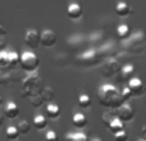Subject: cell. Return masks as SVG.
Masks as SVG:
<instances>
[{
    "mask_svg": "<svg viewBox=\"0 0 146 141\" xmlns=\"http://www.w3.org/2000/svg\"><path fill=\"white\" fill-rule=\"evenodd\" d=\"M98 100L103 106L108 108H118L121 104H123L121 91L113 85H101L98 88Z\"/></svg>",
    "mask_w": 146,
    "mask_h": 141,
    "instance_id": "1",
    "label": "cell"
},
{
    "mask_svg": "<svg viewBox=\"0 0 146 141\" xmlns=\"http://www.w3.org/2000/svg\"><path fill=\"white\" fill-rule=\"evenodd\" d=\"M19 63L23 70H26V72H33V70L37 69L38 64H40V59L32 51H25L19 57Z\"/></svg>",
    "mask_w": 146,
    "mask_h": 141,
    "instance_id": "2",
    "label": "cell"
},
{
    "mask_svg": "<svg viewBox=\"0 0 146 141\" xmlns=\"http://www.w3.org/2000/svg\"><path fill=\"white\" fill-rule=\"evenodd\" d=\"M135 117V109L129 104H121L117 110V118L122 122H129Z\"/></svg>",
    "mask_w": 146,
    "mask_h": 141,
    "instance_id": "3",
    "label": "cell"
},
{
    "mask_svg": "<svg viewBox=\"0 0 146 141\" xmlns=\"http://www.w3.org/2000/svg\"><path fill=\"white\" fill-rule=\"evenodd\" d=\"M25 43L28 48L31 49H37L40 46V32L37 30H27L25 35Z\"/></svg>",
    "mask_w": 146,
    "mask_h": 141,
    "instance_id": "4",
    "label": "cell"
},
{
    "mask_svg": "<svg viewBox=\"0 0 146 141\" xmlns=\"http://www.w3.org/2000/svg\"><path fill=\"white\" fill-rule=\"evenodd\" d=\"M56 43V35L53 30H44L40 33V45L45 48H51Z\"/></svg>",
    "mask_w": 146,
    "mask_h": 141,
    "instance_id": "5",
    "label": "cell"
},
{
    "mask_svg": "<svg viewBox=\"0 0 146 141\" xmlns=\"http://www.w3.org/2000/svg\"><path fill=\"white\" fill-rule=\"evenodd\" d=\"M128 88L133 96H140L144 92V82L139 77H132L128 80Z\"/></svg>",
    "mask_w": 146,
    "mask_h": 141,
    "instance_id": "6",
    "label": "cell"
},
{
    "mask_svg": "<svg viewBox=\"0 0 146 141\" xmlns=\"http://www.w3.org/2000/svg\"><path fill=\"white\" fill-rule=\"evenodd\" d=\"M4 114H5V117L9 119L17 118L18 114H19V106H18L14 101H9L4 108Z\"/></svg>",
    "mask_w": 146,
    "mask_h": 141,
    "instance_id": "7",
    "label": "cell"
},
{
    "mask_svg": "<svg viewBox=\"0 0 146 141\" xmlns=\"http://www.w3.org/2000/svg\"><path fill=\"white\" fill-rule=\"evenodd\" d=\"M67 15L71 19H78L82 15V7L78 3H71L67 8Z\"/></svg>",
    "mask_w": 146,
    "mask_h": 141,
    "instance_id": "8",
    "label": "cell"
},
{
    "mask_svg": "<svg viewBox=\"0 0 146 141\" xmlns=\"http://www.w3.org/2000/svg\"><path fill=\"white\" fill-rule=\"evenodd\" d=\"M72 123H73V126L77 127V128H83V127L87 124V118L85 117V114H83V113L77 112V113L73 114Z\"/></svg>",
    "mask_w": 146,
    "mask_h": 141,
    "instance_id": "9",
    "label": "cell"
},
{
    "mask_svg": "<svg viewBox=\"0 0 146 141\" xmlns=\"http://www.w3.org/2000/svg\"><path fill=\"white\" fill-rule=\"evenodd\" d=\"M46 114H48L49 118H58L60 116V106L58 104H54V103H49L46 105Z\"/></svg>",
    "mask_w": 146,
    "mask_h": 141,
    "instance_id": "10",
    "label": "cell"
},
{
    "mask_svg": "<svg viewBox=\"0 0 146 141\" xmlns=\"http://www.w3.org/2000/svg\"><path fill=\"white\" fill-rule=\"evenodd\" d=\"M135 73V67L132 64H126L121 69V81H128Z\"/></svg>",
    "mask_w": 146,
    "mask_h": 141,
    "instance_id": "11",
    "label": "cell"
},
{
    "mask_svg": "<svg viewBox=\"0 0 146 141\" xmlns=\"http://www.w3.org/2000/svg\"><path fill=\"white\" fill-rule=\"evenodd\" d=\"M129 12H131V8L124 1H119L118 4L115 5V13L119 17H126V15L129 14Z\"/></svg>",
    "mask_w": 146,
    "mask_h": 141,
    "instance_id": "12",
    "label": "cell"
},
{
    "mask_svg": "<svg viewBox=\"0 0 146 141\" xmlns=\"http://www.w3.org/2000/svg\"><path fill=\"white\" fill-rule=\"evenodd\" d=\"M108 128L110 130L113 134H115V132L124 130V124H123V122H122L121 119H118L117 117H114V118L110 121V123L108 124Z\"/></svg>",
    "mask_w": 146,
    "mask_h": 141,
    "instance_id": "13",
    "label": "cell"
},
{
    "mask_svg": "<svg viewBox=\"0 0 146 141\" xmlns=\"http://www.w3.org/2000/svg\"><path fill=\"white\" fill-rule=\"evenodd\" d=\"M131 35V30L127 25H119L117 27V36H118L121 40H126V39L129 37Z\"/></svg>",
    "mask_w": 146,
    "mask_h": 141,
    "instance_id": "14",
    "label": "cell"
},
{
    "mask_svg": "<svg viewBox=\"0 0 146 141\" xmlns=\"http://www.w3.org/2000/svg\"><path fill=\"white\" fill-rule=\"evenodd\" d=\"M33 126L37 130H44L48 126V121H46V118L42 114H37V116H35V118H33Z\"/></svg>",
    "mask_w": 146,
    "mask_h": 141,
    "instance_id": "15",
    "label": "cell"
},
{
    "mask_svg": "<svg viewBox=\"0 0 146 141\" xmlns=\"http://www.w3.org/2000/svg\"><path fill=\"white\" fill-rule=\"evenodd\" d=\"M66 141H88L87 136L82 132H76V134H67L64 137Z\"/></svg>",
    "mask_w": 146,
    "mask_h": 141,
    "instance_id": "16",
    "label": "cell"
},
{
    "mask_svg": "<svg viewBox=\"0 0 146 141\" xmlns=\"http://www.w3.org/2000/svg\"><path fill=\"white\" fill-rule=\"evenodd\" d=\"M19 131H18V128L15 126H9L7 128V131H5V136H7L8 140L13 141V140H17L18 137H19Z\"/></svg>",
    "mask_w": 146,
    "mask_h": 141,
    "instance_id": "17",
    "label": "cell"
},
{
    "mask_svg": "<svg viewBox=\"0 0 146 141\" xmlns=\"http://www.w3.org/2000/svg\"><path fill=\"white\" fill-rule=\"evenodd\" d=\"M8 63H9V68H14L19 63V55L15 51H8Z\"/></svg>",
    "mask_w": 146,
    "mask_h": 141,
    "instance_id": "18",
    "label": "cell"
},
{
    "mask_svg": "<svg viewBox=\"0 0 146 141\" xmlns=\"http://www.w3.org/2000/svg\"><path fill=\"white\" fill-rule=\"evenodd\" d=\"M78 105L81 108H88L91 105V98L87 95V94H81L78 96Z\"/></svg>",
    "mask_w": 146,
    "mask_h": 141,
    "instance_id": "19",
    "label": "cell"
},
{
    "mask_svg": "<svg viewBox=\"0 0 146 141\" xmlns=\"http://www.w3.org/2000/svg\"><path fill=\"white\" fill-rule=\"evenodd\" d=\"M41 98H42V100H44V101H46V103H50V101L53 100V98H54V91H53V88H50V87H45V88L42 90Z\"/></svg>",
    "mask_w": 146,
    "mask_h": 141,
    "instance_id": "20",
    "label": "cell"
},
{
    "mask_svg": "<svg viewBox=\"0 0 146 141\" xmlns=\"http://www.w3.org/2000/svg\"><path fill=\"white\" fill-rule=\"evenodd\" d=\"M17 128H18V131H19L21 135H26V134H28V132H30L31 124L28 123L27 121H21L19 123H18Z\"/></svg>",
    "mask_w": 146,
    "mask_h": 141,
    "instance_id": "21",
    "label": "cell"
},
{
    "mask_svg": "<svg viewBox=\"0 0 146 141\" xmlns=\"http://www.w3.org/2000/svg\"><path fill=\"white\" fill-rule=\"evenodd\" d=\"M30 103L32 106H35V108H38V106L42 105L44 100L42 98H41V95H38V94H36V95H31L30 96Z\"/></svg>",
    "mask_w": 146,
    "mask_h": 141,
    "instance_id": "22",
    "label": "cell"
},
{
    "mask_svg": "<svg viewBox=\"0 0 146 141\" xmlns=\"http://www.w3.org/2000/svg\"><path fill=\"white\" fill-rule=\"evenodd\" d=\"M114 140L115 141H128V135H127V132L124 131V130H122V131H118L114 134Z\"/></svg>",
    "mask_w": 146,
    "mask_h": 141,
    "instance_id": "23",
    "label": "cell"
},
{
    "mask_svg": "<svg viewBox=\"0 0 146 141\" xmlns=\"http://www.w3.org/2000/svg\"><path fill=\"white\" fill-rule=\"evenodd\" d=\"M45 141H58V135L55 131L53 130H49L45 134Z\"/></svg>",
    "mask_w": 146,
    "mask_h": 141,
    "instance_id": "24",
    "label": "cell"
},
{
    "mask_svg": "<svg viewBox=\"0 0 146 141\" xmlns=\"http://www.w3.org/2000/svg\"><path fill=\"white\" fill-rule=\"evenodd\" d=\"M113 118H114L113 113H104L103 117H101V121H103V123L105 124L106 127H108V124L110 123V121H111Z\"/></svg>",
    "mask_w": 146,
    "mask_h": 141,
    "instance_id": "25",
    "label": "cell"
},
{
    "mask_svg": "<svg viewBox=\"0 0 146 141\" xmlns=\"http://www.w3.org/2000/svg\"><path fill=\"white\" fill-rule=\"evenodd\" d=\"M121 95H122V99H123V101H126V100H128V99L131 98L132 94H131V91H129L128 87H124L123 91L121 92Z\"/></svg>",
    "mask_w": 146,
    "mask_h": 141,
    "instance_id": "26",
    "label": "cell"
},
{
    "mask_svg": "<svg viewBox=\"0 0 146 141\" xmlns=\"http://www.w3.org/2000/svg\"><path fill=\"white\" fill-rule=\"evenodd\" d=\"M5 45H7V43H5L4 37L3 36H0V51H3L5 49Z\"/></svg>",
    "mask_w": 146,
    "mask_h": 141,
    "instance_id": "27",
    "label": "cell"
},
{
    "mask_svg": "<svg viewBox=\"0 0 146 141\" xmlns=\"http://www.w3.org/2000/svg\"><path fill=\"white\" fill-rule=\"evenodd\" d=\"M141 139H146V124H144L141 128Z\"/></svg>",
    "mask_w": 146,
    "mask_h": 141,
    "instance_id": "28",
    "label": "cell"
},
{
    "mask_svg": "<svg viewBox=\"0 0 146 141\" xmlns=\"http://www.w3.org/2000/svg\"><path fill=\"white\" fill-rule=\"evenodd\" d=\"M5 33H7V30H5L3 26H0V36H4Z\"/></svg>",
    "mask_w": 146,
    "mask_h": 141,
    "instance_id": "29",
    "label": "cell"
},
{
    "mask_svg": "<svg viewBox=\"0 0 146 141\" xmlns=\"http://www.w3.org/2000/svg\"><path fill=\"white\" fill-rule=\"evenodd\" d=\"M3 123H4V117H3V114H0V127L3 126Z\"/></svg>",
    "mask_w": 146,
    "mask_h": 141,
    "instance_id": "30",
    "label": "cell"
},
{
    "mask_svg": "<svg viewBox=\"0 0 146 141\" xmlns=\"http://www.w3.org/2000/svg\"><path fill=\"white\" fill-rule=\"evenodd\" d=\"M88 141H103V140L99 139V137H94V139H91V140H88Z\"/></svg>",
    "mask_w": 146,
    "mask_h": 141,
    "instance_id": "31",
    "label": "cell"
},
{
    "mask_svg": "<svg viewBox=\"0 0 146 141\" xmlns=\"http://www.w3.org/2000/svg\"><path fill=\"white\" fill-rule=\"evenodd\" d=\"M1 104H3V98L0 96V105H1Z\"/></svg>",
    "mask_w": 146,
    "mask_h": 141,
    "instance_id": "32",
    "label": "cell"
},
{
    "mask_svg": "<svg viewBox=\"0 0 146 141\" xmlns=\"http://www.w3.org/2000/svg\"><path fill=\"white\" fill-rule=\"evenodd\" d=\"M137 141H146V139H140V140H137Z\"/></svg>",
    "mask_w": 146,
    "mask_h": 141,
    "instance_id": "33",
    "label": "cell"
}]
</instances>
